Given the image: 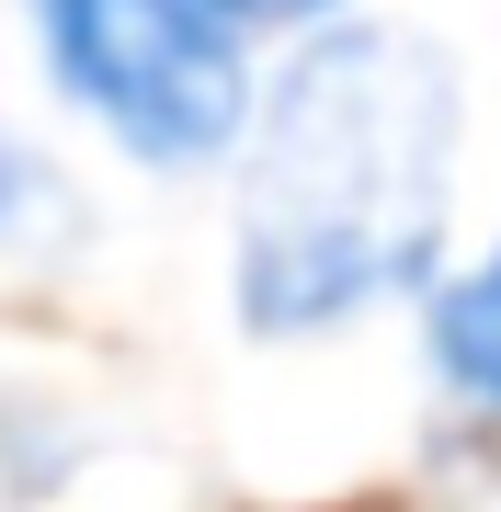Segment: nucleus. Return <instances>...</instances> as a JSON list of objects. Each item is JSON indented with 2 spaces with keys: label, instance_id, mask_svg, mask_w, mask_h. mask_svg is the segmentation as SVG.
Returning <instances> with one entry per match:
<instances>
[{
  "label": "nucleus",
  "instance_id": "5",
  "mask_svg": "<svg viewBox=\"0 0 501 512\" xmlns=\"http://www.w3.org/2000/svg\"><path fill=\"white\" fill-rule=\"evenodd\" d=\"M23 205H35V160H23V148H12V137H0V228H12V217H23Z\"/></svg>",
  "mask_w": 501,
  "mask_h": 512
},
{
  "label": "nucleus",
  "instance_id": "1",
  "mask_svg": "<svg viewBox=\"0 0 501 512\" xmlns=\"http://www.w3.org/2000/svg\"><path fill=\"white\" fill-rule=\"evenodd\" d=\"M445 217V69L399 35H331L262 103L240 285L262 330L342 319L422 274Z\"/></svg>",
  "mask_w": 501,
  "mask_h": 512
},
{
  "label": "nucleus",
  "instance_id": "2",
  "mask_svg": "<svg viewBox=\"0 0 501 512\" xmlns=\"http://www.w3.org/2000/svg\"><path fill=\"white\" fill-rule=\"evenodd\" d=\"M46 69L92 103L137 160H205L240 137V23L217 0H35Z\"/></svg>",
  "mask_w": 501,
  "mask_h": 512
},
{
  "label": "nucleus",
  "instance_id": "3",
  "mask_svg": "<svg viewBox=\"0 0 501 512\" xmlns=\"http://www.w3.org/2000/svg\"><path fill=\"white\" fill-rule=\"evenodd\" d=\"M433 365H445L456 399L501 410V251L479 262V274H456L445 296H433Z\"/></svg>",
  "mask_w": 501,
  "mask_h": 512
},
{
  "label": "nucleus",
  "instance_id": "4",
  "mask_svg": "<svg viewBox=\"0 0 501 512\" xmlns=\"http://www.w3.org/2000/svg\"><path fill=\"white\" fill-rule=\"evenodd\" d=\"M240 35H274V23H319V12H342V0H217Z\"/></svg>",
  "mask_w": 501,
  "mask_h": 512
}]
</instances>
